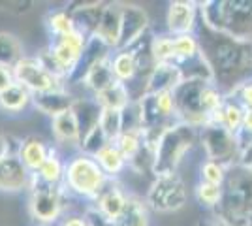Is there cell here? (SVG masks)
<instances>
[{"mask_svg": "<svg viewBox=\"0 0 252 226\" xmlns=\"http://www.w3.org/2000/svg\"><path fill=\"white\" fill-rule=\"evenodd\" d=\"M200 145V129L187 123H175L158 138L155 145L153 177L179 173L181 164Z\"/></svg>", "mask_w": 252, "mask_h": 226, "instance_id": "obj_4", "label": "cell"}, {"mask_svg": "<svg viewBox=\"0 0 252 226\" xmlns=\"http://www.w3.org/2000/svg\"><path fill=\"white\" fill-rule=\"evenodd\" d=\"M243 117H245V108L241 104L231 98L230 95H226V100L222 104V108L217 111V115L213 117V125H220L222 129H226L231 134H239L243 127Z\"/></svg>", "mask_w": 252, "mask_h": 226, "instance_id": "obj_25", "label": "cell"}, {"mask_svg": "<svg viewBox=\"0 0 252 226\" xmlns=\"http://www.w3.org/2000/svg\"><path fill=\"white\" fill-rule=\"evenodd\" d=\"M51 147L45 140H42L40 136H27L23 138L19 143V151L17 157L23 162V166L29 170L31 173H38L40 168L43 166V162L47 161Z\"/></svg>", "mask_w": 252, "mask_h": 226, "instance_id": "obj_21", "label": "cell"}, {"mask_svg": "<svg viewBox=\"0 0 252 226\" xmlns=\"http://www.w3.org/2000/svg\"><path fill=\"white\" fill-rule=\"evenodd\" d=\"M130 196L132 193H128L119 179H109V183L105 185L104 191L91 202V205L104 217L113 221L126 209Z\"/></svg>", "mask_w": 252, "mask_h": 226, "instance_id": "obj_15", "label": "cell"}, {"mask_svg": "<svg viewBox=\"0 0 252 226\" xmlns=\"http://www.w3.org/2000/svg\"><path fill=\"white\" fill-rule=\"evenodd\" d=\"M13 77H15V83L23 85L31 95L68 87L66 81L59 79L57 75H53L43 66V63L38 59V55H34V57L25 55L21 61L13 66Z\"/></svg>", "mask_w": 252, "mask_h": 226, "instance_id": "obj_10", "label": "cell"}, {"mask_svg": "<svg viewBox=\"0 0 252 226\" xmlns=\"http://www.w3.org/2000/svg\"><path fill=\"white\" fill-rule=\"evenodd\" d=\"M75 100H77V97L74 93L68 87H63V89H53V91L32 95V108L38 113L49 117V121H51V119L70 111L74 108Z\"/></svg>", "mask_w": 252, "mask_h": 226, "instance_id": "obj_14", "label": "cell"}, {"mask_svg": "<svg viewBox=\"0 0 252 226\" xmlns=\"http://www.w3.org/2000/svg\"><path fill=\"white\" fill-rule=\"evenodd\" d=\"M200 21L215 32L252 42V0H205Z\"/></svg>", "mask_w": 252, "mask_h": 226, "instance_id": "obj_2", "label": "cell"}, {"mask_svg": "<svg viewBox=\"0 0 252 226\" xmlns=\"http://www.w3.org/2000/svg\"><path fill=\"white\" fill-rule=\"evenodd\" d=\"M239 166L252 170V140L241 149V157H239Z\"/></svg>", "mask_w": 252, "mask_h": 226, "instance_id": "obj_45", "label": "cell"}, {"mask_svg": "<svg viewBox=\"0 0 252 226\" xmlns=\"http://www.w3.org/2000/svg\"><path fill=\"white\" fill-rule=\"evenodd\" d=\"M213 219H215V217H213ZM200 226H222V225H220V223H219V221H217V219H215L213 223H201Z\"/></svg>", "mask_w": 252, "mask_h": 226, "instance_id": "obj_46", "label": "cell"}, {"mask_svg": "<svg viewBox=\"0 0 252 226\" xmlns=\"http://www.w3.org/2000/svg\"><path fill=\"white\" fill-rule=\"evenodd\" d=\"M83 215L91 226H149L151 225V209L145 204V198L132 194L126 209L117 219H107L96 211L91 204L83 207Z\"/></svg>", "mask_w": 252, "mask_h": 226, "instance_id": "obj_11", "label": "cell"}, {"mask_svg": "<svg viewBox=\"0 0 252 226\" xmlns=\"http://www.w3.org/2000/svg\"><path fill=\"white\" fill-rule=\"evenodd\" d=\"M51 127L53 140H55V147H72V149H79V129H77V121L74 117V111H66L63 115L55 117L49 121Z\"/></svg>", "mask_w": 252, "mask_h": 226, "instance_id": "obj_22", "label": "cell"}, {"mask_svg": "<svg viewBox=\"0 0 252 226\" xmlns=\"http://www.w3.org/2000/svg\"><path fill=\"white\" fill-rule=\"evenodd\" d=\"M189 202V187L181 173L155 177L145 194V204L155 213H175Z\"/></svg>", "mask_w": 252, "mask_h": 226, "instance_id": "obj_8", "label": "cell"}, {"mask_svg": "<svg viewBox=\"0 0 252 226\" xmlns=\"http://www.w3.org/2000/svg\"><path fill=\"white\" fill-rule=\"evenodd\" d=\"M111 70L115 79L130 87L137 79V63L130 49H117L111 55Z\"/></svg>", "mask_w": 252, "mask_h": 226, "instance_id": "obj_28", "label": "cell"}, {"mask_svg": "<svg viewBox=\"0 0 252 226\" xmlns=\"http://www.w3.org/2000/svg\"><path fill=\"white\" fill-rule=\"evenodd\" d=\"M23 57H25V51H23L21 40L13 32L2 31L0 32V66L13 70V66L17 65Z\"/></svg>", "mask_w": 252, "mask_h": 226, "instance_id": "obj_32", "label": "cell"}, {"mask_svg": "<svg viewBox=\"0 0 252 226\" xmlns=\"http://www.w3.org/2000/svg\"><path fill=\"white\" fill-rule=\"evenodd\" d=\"M213 81H203V79H183L173 91L175 98V113H177L179 123H187L192 127L203 129L209 125V115L205 111V89Z\"/></svg>", "mask_w": 252, "mask_h": 226, "instance_id": "obj_7", "label": "cell"}, {"mask_svg": "<svg viewBox=\"0 0 252 226\" xmlns=\"http://www.w3.org/2000/svg\"><path fill=\"white\" fill-rule=\"evenodd\" d=\"M237 140L241 149L252 140V109H245V117H243V127L241 132L237 134Z\"/></svg>", "mask_w": 252, "mask_h": 226, "instance_id": "obj_41", "label": "cell"}, {"mask_svg": "<svg viewBox=\"0 0 252 226\" xmlns=\"http://www.w3.org/2000/svg\"><path fill=\"white\" fill-rule=\"evenodd\" d=\"M231 98H235L245 109H252V77L243 81L230 93Z\"/></svg>", "mask_w": 252, "mask_h": 226, "instance_id": "obj_40", "label": "cell"}, {"mask_svg": "<svg viewBox=\"0 0 252 226\" xmlns=\"http://www.w3.org/2000/svg\"><path fill=\"white\" fill-rule=\"evenodd\" d=\"M121 29H123V2H105L104 13L100 17L94 36L105 45H109L113 51H117L121 42Z\"/></svg>", "mask_w": 252, "mask_h": 226, "instance_id": "obj_18", "label": "cell"}, {"mask_svg": "<svg viewBox=\"0 0 252 226\" xmlns=\"http://www.w3.org/2000/svg\"><path fill=\"white\" fill-rule=\"evenodd\" d=\"M105 2H89V4H79L77 8H70L72 17H74L75 31L85 34L87 38L94 36L100 17L104 13Z\"/></svg>", "mask_w": 252, "mask_h": 226, "instance_id": "obj_23", "label": "cell"}, {"mask_svg": "<svg viewBox=\"0 0 252 226\" xmlns=\"http://www.w3.org/2000/svg\"><path fill=\"white\" fill-rule=\"evenodd\" d=\"M32 175L17 155H11L0 161V191L2 193H21L29 191L32 183Z\"/></svg>", "mask_w": 252, "mask_h": 226, "instance_id": "obj_16", "label": "cell"}, {"mask_svg": "<svg viewBox=\"0 0 252 226\" xmlns=\"http://www.w3.org/2000/svg\"><path fill=\"white\" fill-rule=\"evenodd\" d=\"M113 83H117V79H115L113 70H111V57H109V59H105L102 63H98V65L87 74L81 87L87 91L89 97H96V95L104 93L105 89H109Z\"/></svg>", "mask_w": 252, "mask_h": 226, "instance_id": "obj_24", "label": "cell"}, {"mask_svg": "<svg viewBox=\"0 0 252 226\" xmlns=\"http://www.w3.org/2000/svg\"><path fill=\"white\" fill-rule=\"evenodd\" d=\"M45 29L51 36V40H59L75 31L74 17L70 8H57L45 15Z\"/></svg>", "mask_w": 252, "mask_h": 226, "instance_id": "obj_31", "label": "cell"}, {"mask_svg": "<svg viewBox=\"0 0 252 226\" xmlns=\"http://www.w3.org/2000/svg\"><path fill=\"white\" fill-rule=\"evenodd\" d=\"M94 98L102 109H113V111H123L134 100L130 87L126 83H121V81L113 83L109 89H105L104 93L96 95Z\"/></svg>", "mask_w": 252, "mask_h": 226, "instance_id": "obj_29", "label": "cell"}, {"mask_svg": "<svg viewBox=\"0 0 252 226\" xmlns=\"http://www.w3.org/2000/svg\"><path fill=\"white\" fill-rule=\"evenodd\" d=\"M74 117L77 121V129H79V143L93 132V130L100 125V117H102V108L96 102L94 97H77L74 108Z\"/></svg>", "mask_w": 252, "mask_h": 226, "instance_id": "obj_19", "label": "cell"}, {"mask_svg": "<svg viewBox=\"0 0 252 226\" xmlns=\"http://www.w3.org/2000/svg\"><path fill=\"white\" fill-rule=\"evenodd\" d=\"M196 36L201 55L205 57L213 81L220 91L230 95L237 85L252 77V42L237 40L222 32H215L200 21Z\"/></svg>", "mask_w": 252, "mask_h": 226, "instance_id": "obj_1", "label": "cell"}, {"mask_svg": "<svg viewBox=\"0 0 252 226\" xmlns=\"http://www.w3.org/2000/svg\"><path fill=\"white\" fill-rule=\"evenodd\" d=\"M149 31H151V19L147 10L132 2H123V29H121L119 49L132 47Z\"/></svg>", "mask_w": 252, "mask_h": 226, "instance_id": "obj_13", "label": "cell"}, {"mask_svg": "<svg viewBox=\"0 0 252 226\" xmlns=\"http://www.w3.org/2000/svg\"><path fill=\"white\" fill-rule=\"evenodd\" d=\"M64 173H66V159L61 155L59 147H51V153L47 157V161L43 162L40 172L34 173L42 183L53 185V187H63L64 183Z\"/></svg>", "mask_w": 252, "mask_h": 226, "instance_id": "obj_26", "label": "cell"}, {"mask_svg": "<svg viewBox=\"0 0 252 226\" xmlns=\"http://www.w3.org/2000/svg\"><path fill=\"white\" fill-rule=\"evenodd\" d=\"M94 159L109 179H119V175L128 168V162H126L125 155L119 151V147L113 141H109Z\"/></svg>", "mask_w": 252, "mask_h": 226, "instance_id": "obj_27", "label": "cell"}, {"mask_svg": "<svg viewBox=\"0 0 252 226\" xmlns=\"http://www.w3.org/2000/svg\"><path fill=\"white\" fill-rule=\"evenodd\" d=\"M19 143H21V140L17 141V143H11V136L4 134L0 130V161L6 159V157H11V155H17Z\"/></svg>", "mask_w": 252, "mask_h": 226, "instance_id": "obj_42", "label": "cell"}, {"mask_svg": "<svg viewBox=\"0 0 252 226\" xmlns=\"http://www.w3.org/2000/svg\"><path fill=\"white\" fill-rule=\"evenodd\" d=\"M222 194H224V187H219V185L205 183V181H200V179H198V183L194 185V198H196V202L201 207L209 209V211H215L219 207L222 200Z\"/></svg>", "mask_w": 252, "mask_h": 226, "instance_id": "obj_34", "label": "cell"}, {"mask_svg": "<svg viewBox=\"0 0 252 226\" xmlns=\"http://www.w3.org/2000/svg\"><path fill=\"white\" fill-rule=\"evenodd\" d=\"M100 129L104 130L109 141H115L123 134V111H113V109H102L100 117Z\"/></svg>", "mask_w": 252, "mask_h": 226, "instance_id": "obj_37", "label": "cell"}, {"mask_svg": "<svg viewBox=\"0 0 252 226\" xmlns=\"http://www.w3.org/2000/svg\"><path fill=\"white\" fill-rule=\"evenodd\" d=\"M27 194L29 215L38 226H57L68 215V193L64 191V187L45 185L36 175H32L31 189Z\"/></svg>", "mask_w": 252, "mask_h": 226, "instance_id": "obj_6", "label": "cell"}, {"mask_svg": "<svg viewBox=\"0 0 252 226\" xmlns=\"http://www.w3.org/2000/svg\"><path fill=\"white\" fill-rule=\"evenodd\" d=\"M109 183V177L100 168L96 159L75 151L66 159V173H64V191L68 196H75L91 204L98 194Z\"/></svg>", "mask_w": 252, "mask_h": 226, "instance_id": "obj_5", "label": "cell"}, {"mask_svg": "<svg viewBox=\"0 0 252 226\" xmlns=\"http://www.w3.org/2000/svg\"><path fill=\"white\" fill-rule=\"evenodd\" d=\"M111 53H113V49H111L109 45H105V43L102 42V40H98L96 36H91V38L87 40L83 55H81L79 63L75 66L74 74L70 75V79H68V85H83L87 74H89L98 63L109 59Z\"/></svg>", "mask_w": 252, "mask_h": 226, "instance_id": "obj_17", "label": "cell"}, {"mask_svg": "<svg viewBox=\"0 0 252 226\" xmlns=\"http://www.w3.org/2000/svg\"><path fill=\"white\" fill-rule=\"evenodd\" d=\"M107 143H109V140H107V136L104 134V130L100 129V125H98V127H96V129L93 130V132H91V134H89L81 143H79V149L77 151L94 159L96 155L104 149Z\"/></svg>", "mask_w": 252, "mask_h": 226, "instance_id": "obj_38", "label": "cell"}, {"mask_svg": "<svg viewBox=\"0 0 252 226\" xmlns=\"http://www.w3.org/2000/svg\"><path fill=\"white\" fill-rule=\"evenodd\" d=\"M213 217L222 226H251L252 223V170L233 166L224 183V194Z\"/></svg>", "mask_w": 252, "mask_h": 226, "instance_id": "obj_3", "label": "cell"}, {"mask_svg": "<svg viewBox=\"0 0 252 226\" xmlns=\"http://www.w3.org/2000/svg\"><path fill=\"white\" fill-rule=\"evenodd\" d=\"M57 226H91V225H89V221L85 219L83 213H79V215L68 213Z\"/></svg>", "mask_w": 252, "mask_h": 226, "instance_id": "obj_44", "label": "cell"}, {"mask_svg": "<svg viewBox=\"0 0 252 226\" xmlns=\"http://www.w3.org/2000/svg\"><path fill=\"white\" fill-rule=\"evenodd\" d=\"M228 172H230V168H226L220 162L203 159L200 164V181L224 187L226 179H228Z\"/></svg>", "mask_w": 252, "mask_h": 226, "instance_id": "obj_36", "label": "cell"}, {"mask_svg": "<svg viewBox=\"0 0 252 226\" xmlns=\"http://www.w3.org/2000/svg\"><path fill=\"white\" fill-rule=\"evenodd\" d=\"M113 143H115L117 147H119V151L125 155L126 162L130 164V162L137 157V153L143 149V145H145V134H143L141 130L123 132Z\"/></svg>", "mask_w": 252, "mask_h": 226, "instance_id": "obj_33", "label": "cell"}, {"mask_svg": "<svg viewBox=\"0 0 252 226\" xmlns=\"http://www.w3.org/2000/svg\"><path fill=\"white\" fill-rule=\"evenodd\" d=\"M29 106H32V95L19 83L0 93V111L4 113H21Z\"/></svg>", "mask_w": 252, "mask_h": 226, "instance_id": "obj_30", "label": "cell"}, {"mask_svg": "<svg viewBox=\"0 0 252 226\" xmlns=\"http://www.w3.org/2000/svg\"><path fill=\"white\" fill-rule=\"evenodd\" d=\"M200 147L207 161H215L224 164L226 168L239 166L241 145L235 134L222 129L220 125H205L200 129Z\"/></svg>", "mask_w": 252, "mask_h": 226, "instance_id": "obj_9", "label": "cell"}, {"mask_svg": "<svg viewBox=\"0 0 252 226\" xmlns=\"http://www.w3.org/2000/svg\"><path fill=\"white\" fill-rule=\"evenodd\" d=\"M151 51L153 57L158 63H171L175 65V38L168 32H162L153 36V42H151Z\"/></svg>", "mask_w": 252, "mask_h": 226, "instance_id": "obj_35", "label": "cell"}, {"mask_svg": "<svg viewBox=\"0 0 252 226\" xmlns=\"http://www.w3.org/2000/svg\"><path fill=\"white\" fill-rule=\"evenodd\" d=\"M130 130H141V111H139L137 100H132L123 109V132H130Z\"/></svg>", "mask_w": 252, "mask_h": 226, "instance_id": "obj_39", "label": "cell"}, {"mask_svg": "<svg viewBox=\"0 0 252 226\" xmlns=\"http://www.w3.org/2000/svg\"><path fill=\"white\" fill-rule=\"evenodd\" d=\"M200 25V4L192 0H173L166 11V32L171 36L196 34Z\"/></svg>", "mask_w": 252, "mask_h": 226, "instance_id": "obj_12", "label": "cell"}, {"mask_svg": "<svg viewBox=\"0 0 252 226\" xmlns=\"http://www.w3.org/2000/svg\"><path fill=\"white\" fill-rule=\"evenodd\" d=\"M183 81V72L177 65L171 63H158L151 72L145 83V95L155 93H173Z\"/></svg>", "mask_w": 252, "mask_h": 226, "instance_id": "obj_20", "label": "cell"}, {"mask_svg": "<svg viewBox=\"0 0 252 226\" xmlns=\"http://www.w3.org/2000/svg\"><path fill=\"white\" fill-rule=\"evenodd\" d=\"M15 83V77H13V70L6 68V66H0V93H4L6 89H10Z\"/></svg>", "mask_w": 252, "mask_h": 226, "instance_id": "obj_43", "label": "cell"}]
</instances>
